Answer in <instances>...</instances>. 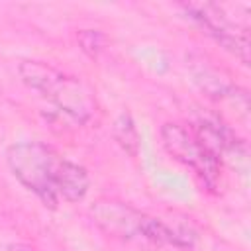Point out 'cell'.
Masks as SVG:
<instances>
[{
    "label": "cell",
    "instance_id": "cell-1",
    "mask_svg": "<svg viewBox=\"0 0 251 251\" xmlns=\"http://www.w3.org/2000/svg\"><path fill=\"white\" fill-rule=\"evenodd\" d=\"M6 161L16 180L49 208H55L61 200L78 202L88 192L86 169L61 157L47 143H14L8 147Z\"/></svg>",
    "mask_w": 251,
    "mask_h": 251
},
{
    "label": "cell",
    "instance_id": "cell-2",
    "mask_svg": "<svg viewBox=\"0 0 251 251\" xmlns=\"http://www.w3.org/2000/svg\"><path fill=\"white\" fill-rule=\"evenodd\" d=\"M90 216L102 231L120 239L176 247H190L192 243V237L175 231L159 218H151L124 202L100 200L90 208Z\"/></svg>",
    "mask_w": 251,
    "mask_h": 251
},
{
    "label": "cell",
    "instance_id": "cell-3",
    "mask_svg": "<svg viewBox=\"0 0 251 251\" xmlns=\"http://www.w3.org/2000/svg\"><path fill=\"white\" fill-rule=\"evenodd\" d=\"M18 73L27 88L35 90L39 96L53 102L61 114L75 122L88 120L94 102L80 80L63 75L55 67L41 61H22Z\"/></svg>",
    "mask_w": 251,
    "mask_h": 251
},
{
    "label": "cell",
    "instance_id": "cell-4",
    "mask_svg": "<svg viewBox=\"0 0 251 251\" xmlns=\"http://www.w3.org/2000/svg\"><path fill=\"white\" fill-rule=\"evenodd\" d=\"M161 143L173 159L188 167L208 188H216L222 173L220 157L202 141L194 127L167 122L161 126Z\"/></svg>",
    "mask_w": 251,
    "mask_h": 251
},
{
    "label": "cell",
    "instance_id": "cell-5",
    "mask_svg": "<svg viewBox=\"0 0 251 251\" xmlns=\"http://www.w3.org/2000/svg\"><path fill=\"white\" fill-rule=\"evenodd\" d=\"M182 12L198 24L214 41L224 49L231 51L243 65L249 63V33L245 27H239L220 6L208 2H188L180 4Z\"/></svg>",
    "mask_w": 251,
    "mask_h": 251
},
{
    "label": "cell",
    "instance_id": "cell-6",
    "mask_svg": "<svg viewBox=\"0 0 251 251\" xmlns=\"http://www.w3.org/2000/svg\"><path fill=\"white\" fill-rule=\"evenodd\" d=\"M190 71L194 80L202 86V90H206L214 98H224L233 90L222 76H218V73L212 67L206 65V61H190Z\"/></svg>",
    "mask_w": 251,
    "mask_h": 251
},
{
    "label": "cell",
    "instance_id": "cell-7",
    "mask_svg": "<svg viewBox=\"0 0 251 251\" xmlns=\"http://www.w3.org/2000/svg\"><path fill=\"white\" fill-rule=\"evenodd\" d=\"M112 135L118 141V145L131 157H137L139 153V145H141V137L137 131L135 122L131 120L129 114H120L112 126Z\"/></svg>",
    "mask_w": 251,
    "mask_h": 251
},
{
    "label": "cell",
    "instance_id": "cell-8",
    "mask_svg": "<svg viewBox=\"0 0 251 251\" xmlns=\"http://www.w3.org/2000/svg\"><path fill=\"white\" fill-rule=\"evenodd\" d=\"M78 45L88 57H96L104 49V35L98 29H82L78 31Z\"/></svg>",
    "mask_w": 251,
    "mask_h": 251
}]
</instances>
